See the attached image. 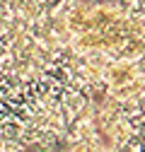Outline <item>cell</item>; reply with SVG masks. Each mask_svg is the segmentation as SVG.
Returning a JSON list of instances; mask_svg holds the SVG:
<instances>
[{
    "label": "cell",
    "mask_w": 145,
    "mask_h": 152,
    "mask_svg": "<svg viewBox=\"0 0 145 152\" xmlns=\"http://www.w3.org/2000/svg\"><path fill=\"white\" fill-rule=\"evenodd\" d=\"M24 152H29V150H24Z\"/></svg>",
    "instance_id": "obj_2"
},
{
    "label": "cell",
    "mask_w": 145,
    "mask_h": 152,
    "mask_svg": "<svg viewBox=\"0 0 145 152\" xmlns=\"http://www.w3.org/2000/svg\"><path fill=\"white\" fill-rule=\"evenodd\" d=\"M0 130H3V138L5 140H17L20 142V133H22V123L15 121V118H7L0 123Z\"/></svg>",
    "instance_id": "obj_1"
}]
</instances>
